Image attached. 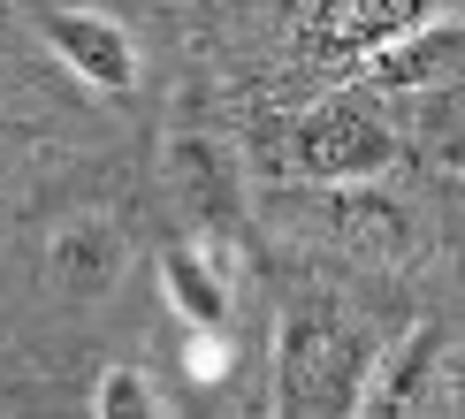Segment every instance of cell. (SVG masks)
<instances>
[{
  "label": "cell",
  "mask_w": 465,
  "mask_h": 419,
  "mask_svg": "<svg viewBox=\"0 0 465 419\" xmlns=\"http://www.w3.org/2000/svg\"><path fill=\"white\" fill-rule=\"evenodd\" d=\"M374 336L336 297H305L275 328V404L282 412H351Z\"/></svg>",
  "instance_id": "1"
},
{
  "label": "cell",
  "mask_w": 465,
  "mask_h": 419,
  "mask_svg": "<svg viewBox=\"0 0 465 419\" xmlns=\"http://www.w3.org/2000/svg\"><path fill=\"white\" fill-rule=\"evenodd\" d=\"M290 168L305 183L359 190L397 168V130L381 122V107L366 92H328V100H313L290 122Z\"/></svg>",
  "instance_id": "2"
},
{
  "label": "cell",
  "mask_w": 465,
  "mask_h": 419,
  "mask_svg": "<svg viewBox=\"0 0 465 419\" xmlns=\"http://www.w3.org/2000/svg\"><path fill=\"white\" fill-rule=\"evenodd\" d=\"M442 15H465V0H290V38L305 62L351 76L381 46L442 24Z\"/></svg>",
  "instance_id": "3"
},
{
  "label": "cell",
  "mask_w": 465,
  "mask_h": 419,
  "mask_svg": "<svg viewBox=\"0 0 465 419\" xmlns=\"http://www.w3.org/2000/svg\"><path fill=\"white\" fill-rule=\"evenodd\" d=\"M38 38L54 46V62L84 92H107V100H130L138 92V38H130V24H114L107 8L54 0V8H38Z\"/></svg>",
  "instance_id": "4"
},
{
  "label": "cell",
  "mask_w": 465,
  "mask_h": 419,
  "mask_svg": "<svg viewBox=\"0 0 465 419\" xmlns=\"http://www.w3.org/2000/svg\"><path fill=\"white\" fill-rule=\"evenodd\" d=\"M435 389H450V336L442 328H412L397 351L366 358V381H359L351 412H366V419L420 412V404H435Z\"/></svg>",
  "instance_id": "5"
},
{
  "label": "cell",
  "mask_w": 465,
  "mask_h": 419,
  "mask_svg": "<svg viewBox=\"0 0 465 419\" xmlns=\"http://www.w3.org/2000/svg\"><path fill=\"white\" fill-rule=\"evenodd\" d=\"M123 259H130V237H123L114 214H100V206L54 221V237H46V267H54V282H62L69 297H107L114 275H123Z\"/></svg>",
  "instance_id": "6"
},
{
  "label": "cell",
  "mask_w": 465,
  "mask_h": 419,
  "mask_svg": "<svg viewBox=\"0 0 465 419\" xmlns=\"http://www.w3.org/2000/svg\"><path fill=\"white\" fill-rule=\"evenodd\" d=\"M161 297H168V313H176L191 336H222V328H229L222 259L206 252L199 237H183V244H168V252H161Z\"/></svg>",
  "instance_id": "7"
},
{
  "label": "cell",
  "mask_w": 465,
  "mask_h": 419,
  "mask_svg": "<svg viewBox=\"0 0 465 419\" xmlns=\"http://www.w3.org/2000/svg\"><path fill=\"white\" fill-rule=\"evenodd\" d=\"M161 183H168V199H176L191 221L229 214V168H222V145H214V138H168Z\"/></svg>",
  "instance_id": "8"
},
{
  "label": "cell",
  "mask_w": 465,
  "mask_h": 419,
  "mask_svg": "<svg viewBox=\"0 0 465 419\" xmlns=\"http://www.w3.org/2000/svg\"><path fill=\"white\" fill-rule=\"evenodd\" d=\"M92 412L100 419H161L168 396H161V381H153L145 366H107L100 381H92Z\"/></svg>",
  "instance_id": "9"
}]
</instances>
